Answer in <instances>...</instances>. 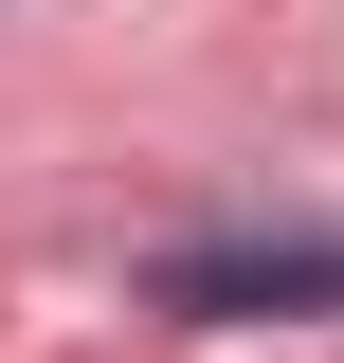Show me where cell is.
Segmentation results:
<instances>
[{"label": "cell", "instance_id": "1", "mask_svg": "<svg viewBox=\"0 0 344 363\" xmlns=\"http://www.w3.org/2000/svg\"><path fill=\"white\" fill-rule=\"evenodd\" d=\"M181 327H272V309H344V236H236V255H164Z\"/></svg>", "mask_w": 344, "mask_h": 363}]
</instances>
